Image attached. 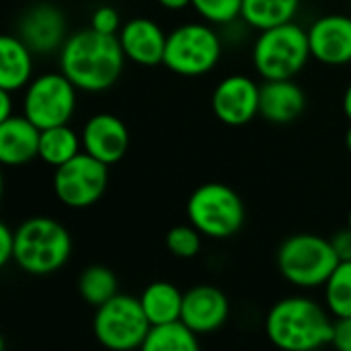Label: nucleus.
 <instances>
[{
    "mask_svg": "<svg viewBox=\"0 0 351 351\" xmlns=\"http://www.w3.org/2000/svg\"><path fill=\"white\" fill-rule=\"evenodd\" d=\"M300 0H243V19L263 31L290 23L298 12Z\"/></svg>",
    "mask_w": 351,
    "mask_h": 351,
    "instance_id": "nucleus-22",
    "label": "nucleus"
},
{
    "mask_svg": "<svg viewBox=\"0 0 351 351\" xmlns=\"http://www.w3.org/2000/svg\"><path fill=\"white\" fill-rule=\"evenodd\" d=\"M183 296L177 286L171 282H154L150 284L142 296V308L150 321V325H162L171 321H179L183 313Z\"/></svg>",
    "mask_w": 351,
    "mask_h": 351,
    "instance_id": "nucleus-20",
    "label": "nucleus"
},
{
    "mask_svg": "<svg viewBox=\"0 0 351 351\" xmlns=\"http://www.w3.org/2000/svg\"><path fill=\"white\" fill-rule=\"evenodd\" d=\"M191 6L208 23L224 25L243 16V0H191Z\"/></svg>",
    "mask_w": 351,
    "mask_h": 351,
    "instance_id": "nucleus-27",
    "label": "nucleus"
},
{
    "mask_svg": "<svg viewBox=\"0 0 351 351\" xmlns=\"http://www.w3.org/2000/svg\"><path fill=\"white\" fill-rule=\"evenodd\" d=\"M311 56L308 31L292 21L263 29L253 45V66L263 80L294 78Z\"/></svg>",
    "mask_w": 351,
    "mask_h": 351,
    "instance_id": "nucleus-4",
    "label": "nucleus"
},
{
    "mask_svg": "<svg viewBox=\"0 0 351 351\" xmlns=\"http://www.w3.org/2000/svg\"><path fill=\"white\" fill-rule=\"evenodd\" d=\"M306 107V97L302 88L292 80H265L259 90V115L274 123L286 125L300 117Z\"/></svg>",
    "mask_w": 351,
    "mask_h": 351,
    "instance_id": "nucleus-16",
    "label": "nucleus"
},
{
    "mask_svg": "<svg viewBox=\"0 0 351 351\" xmlns=\"http://www.w3.org/2000/svg\"><path fill=\"white\" fill-rule=\"evenodd\" d=\"M19 37L37 53L51 51L66 41V19L62 10L51 4L33 6L21 21Z\"/></svg>",
    "mask_w": 351,
    "mask_h": 351,
    "instance_id": "nucleus-17",
    "label": "nucleus"
},
{
    "mask_svg": "<svg viewBox=\"0 0 351 351\" xmlns=\"http://www.w3.org/2000/svg\"><path fill=\"white\" fill-rule=\"evenodd\" d=\"M259 90L261 84L249 76H226L214 88L212 111L224 125H247L255 115H259Z\"/></svg>",
    "mask_w": 351,
    "mask_h": 351,
    "instance_id": "nucleus-11",
    "label": "nucleus"
},
{
    "mask_svg": "<svg viewBox=\"0 0 351 351\" xmlns=\"http://www.w3.org/2000/svg\"><path fill=\"white\" fill-rule=\"evenodd\" d=\"M230 315V302L222 290L214 286H195L183 296L181 319L197 333L218 331Z\"/></svg>",
    "mask_w": 351,
    "mask_h": 351,
    "instance_id": "nucleus-14",
    "label": "nucleus"
},
{
    "mask_svg": "<svg viewBox=\"0 0 351 351\" xmlns=\"http://www.w3.org/2000/svg\"><path fill=\"white\" fill-rule=\"evenodd\" d=\"M308 41L315 60L329 66L351 64V16L327 14L317 19L308 29Z\"/></svg>",
    "mask_w": 351,
    "mask_h": 351,
    "instance_id": "nucleus-13",
    "label": "nucleus"
},
{
    "mask_svg": "<svg viewBox=\"0 0 351 351\" xmlns=\"http://www.w3.org/2000/svg\"><path fill=\"white\" fill-rule=\"evenodd\" d=\"M220 56L216 31L204 23H187L167 35L162 64L179 76H202L218 64Z\"/></svg>",
    "mask_w": 351,
    "mask_h": 351,
    "instance_id": "nucleus-8",
    "label": "nucleus"
},
{
    "mask_svg": "<svg viewBox=\"0 0 351 351\" xmlns=\"http://www.w3.org/2000/svg\"><path fill=\"white\" fill-rule=\"evenodd\" d=\"M90 27L107 33V35H117L121 29V21H119V12L111 6H101L93 12L90 16Z\"/></svg>",
    "mask_w": 351,
    "mask_h": 351,
    "instance_id": "nucleus-28",
    "label": "nucleus"
},
{
    "mask_svg": "<svg viewBox=\"0 0 351 351\" xmlns=\"http://www.w3.org/2000/svg\"><path fill=\"white\" fill-rule=\"evenodd\" d=\"M82 138L76 136L74 130L64 125H53L47 130H41V140H39V158L51 167H60L74 158L80 152Z\"/></svg>",
    "mask_w": 351,
    "mask_h": 351,
    "instance_id": "nucleus-23",
    "label": "nucleus"
},
{
    "mask_svg": "<svg viewBox=\"0 0 351 351\" xmlns=\"http://www.w3.org/2000/svg\"><path fill=\"white\" fill-rule=\"evenodd\" d=\"M117 37H119L125 58H130L132 62L140 66L162 64L167 35L160 29V25L154 23L152 19H146V16L130 19L128 23L121 25Z\"/></svg>",
    "mask_w": 351,
    "mask_h": 351,
    "instance_id": "nucleus-15",
    "label": "nucleus"
},
{
    "mask_svg": "<svg viewBox=\"0 0 351 351\" xmlns=\"http://www.w3.org/2000/svg\"><path fill=\"white\" fill-rule=\"evenodd\" d=\"M12 117V99H10V90L0 88V121Z\"/></svg>",
    "mask_w": 351,
    "mask_h": 351,
    "instance_id": "nucleus-32",
    "label": "nucleus"
},
{
    "mask_svg": "<svg viewBox=\"0 0 351 351\" xmlns=\"http://www.w3.org/2000/svg\"><path fill=\"white\" fill-rule=\"evenodd\" d=\"M348 226H350V228H351V212H350V220H348Z\"/></svg>",
    "mask_w": 351,
    "mask_h": 351,
    "instance_id": "nucleus-36",
    "label": "nucleus"
},
{
    "mask_svg": "<svg viewBox=\"0 0 351 351\" xmlns=\"http://www.w3.org/2000/svg\"><path fill=\"white\" fill-rule=\"evenodd\" d=\"M150 321L142 308L140 298L117 294L105 304H101L93 319V333L97 341L113 351H130L142 348Z\"/></svg>",
    "mask_w": 351,
    "mask_h": 351,
    "instance_id": "nucleus-7",
    "label": "nucleus"
},
{
    "mask_svg": "<svg viewBox=\"0 0 351 351\" xmlns=\"http://www.w3.org/2000/svg\"><path fill=\"white\" fill-rule=\"evenodd\" d=\"M80 138L84 152H88L90 156L99 158L105 165L119 162L130 148V132L125 123L111 113L93 115L84 123Z\"/></svg>",
    "mask_w": 351,
    "mask_h": 351,
    "instance_id": "nucleus-12",
    "label": "nucleus"
},
{
    "mask_svg": "<svg viewBox=\"0 0 351 351\" xmlns=\"http://www.w3.org/2000/svg\"><path fill=\"white\" fill-rule=\"evenodd\" d=\"M202 237L204 234L191 222L189 224H179V226L169 230L167 247L179 259H193L202 249Z\"/></svg>",
    "mask_w": 351,
    "mask_h": 351,
    "instance_id": "nucleus-26",
    "label": "nucleus"
},
{
    "mask_svg": "<svg viewBox=\"0 0 351 351\" xmlns=\"http://www.w3.org/2000/svg\"><path fill=\"white\" fill-rule=\"evenodd\" d=\"M339 257L331 245V239L319 234H294L288 237L278 249V267L286 282L298 288H319L325 286Z\"/></svg>",
    "mask_w": 351,
    "mask_h": 351,
    "instance_id": "nucleus-5",
    "label": "nucleus"
},
{
    "mask_svg": "<svg viewBox=\"0 0 351 351\" xmlns=\"http://www.w3.org/2000/svg\"><path fill=\"white\" fill-rule=\"evenodd\" d=\"M331 346L339 351H351V317H341L333 323Z\"/></svg>",
    "mask_w": 351,
    "mask_h": 351,
    "instance_id": "nucleus-29",
    "label": "nucleus"
},
{
    "mask_svg": "<svg viewBox=\"0 0 351 351\" xmlns=\"http://www.w3.org/2000/svg\"><path fill=\"white\" fill-rule=\"evenodd\" d=\"M123 47L117 35L84 29L70 35L60 53V70L78 90L101 93L111 88L123 70Z\"/></svg>",
    "mask_w": 351,
    "mask_h": 351,
    "instance_id": "nucleus-1",
    "label": "nucleus"
},
{
    "mask_svg": "<svg viewBox=\"0 0 351 351\" xmlns=\"http://www.w3.org/2000/svg\"><path fill=\"white\" fill-rule=\"evenodd\" d=\"M33 72V49L16 35L0 37V88H27Z\"/></svg>",
    "mask_w": 351,
    "mask_h": 351,
    "instance_id": "nucleus-19",
    "label": "nucleus"
},
{
    "mask_svg": "<svg viewBox=\"0 0 351 351\" xmlns=\"http://www.w3.org/2000/svg\"><path fill=\"white\" fill-rule=\"evenodd\" d=\"M325 304L335 319L351 317V261H339L327 280Z\"/></svg>",
    "mask_w": 351,
    "mask_h": 351,
    "instance_id": "nucleus-25",
    "label": "nucleus"
},
{
    "mask_svg": "<svg viewBox=\"0 0 351 351\" xmlns=\"http://www.w3.org/2000/svg\"><path fill=\"white\" fill-rule=\"evenodd\" d=\"M189 222L210 239H228L245 222V204L234 189L224 183L197 187L187 202Z\"/></svg>",
    "mask_w": 351,
    "mask_h": 351,
    "instance_id": "nucleus-6",
    "label": "nucleus"
},
{
    "mask_svg": "<svg viewBox=\"0 0 351 351\" xmlns=\"http://www.w3.org/2000/svg\"><path fill=\"white\" fill-rule=\"evenodd\" d=\"M10 259H14V230L0 224V265H6Z\"/></svg>",
    "mask_w": 351,
    "mask_h": 351,
    "instance_id": "nucleus-31",
    "label": "nucleus"
},
{
    "mask_svg": "<svg viewBox=\"0 0 351 351\" xmlns=\"http://www.w3.org/2000/svg\"><path fill=\"white\" fill-rule=\"evenodd\" d=\"M41 130L25 115L0 121V160L10 167L25 165L39 156Z\"/></svg>",
    "mask_w": 351,
    "mask_h": 351,
    "instance_id": "nucleus-18",
    "label": "nucleus"
},
{
    "mask_svg": "<svg viewBox=\"0 0 351 351\" xmlns=\"http://www.w3.org/2000/svg\"><path fill=\"white\" fill-rule=\"evenodd\" d=\"M78 294L86 304L99 308L113 296H117V278L105 265H90L78 278Z\"/></svg>",
    "mask_w": 351,
    "mask_h": 351,
    "instance_id": "nucleus-24",
    "label": "nucleus"
},
{
    "mask_svg": "<svg viewBox=\"0 0 351 351\" xmlns=\"http://www.w3.org/2000/svg\"><path fill=\"white\" fill-rule=\"evenodd\" d=\"M343 111H346L348 119H350V121H351V84H350V86H348L346 95H343Z\"/></svg>",
    "mask_w": 351,
    "mask_h": 351,
    "instance_id": "nucleus-34",
    "label": "nucleus"
},
{
    "mask_svg": "<svg viewBox=\"0 0 351 351\" xmlns=\"http://www.w3.org/2000/svg\"><path fill=\"white\" fill-rule=\"evenodd\" d=\"M333 323L327 311L306 296H290L271 306L265 335L286 351H313L331 343Z\"/></svg>",
    "mask_w": 351,
    "mask_h": 351,
    "instance_id": "nucleus-2",
    "label": "nucleus"
},
{
    "mask_svg": "<svg viewBox=\"0 0 351 351\" xmlns=\"http://www.w3.org/2000/svg\"><path fill=\"white\" fill-rule=\"evenodd\" d=\"M70 232L53 218L35 216L14 230V261L25 274L49 276L70 259Z\"/></svg>",
    "mask_w": 351,
    "mask_h": 351,
    "instance_id": "nucleus-3",
    "label": "nucleus"
},
{
    "mask_svg": "<svg viewBox=\"0 0 351 351\" xmlns=\"http://www.w3.org/2000/svg\"><path fill=\"white\" fill-rule=\"evenodd\" d=\"M76 107V86L60 72H49L33 78L23 97V115L39 130L64 125L70 121Z\"/></svg>",
    "mask_w": 351,
    "mask_h": 351,
    "instance_id": "nucleus-9",
    "label": "nucleus"
},
{
    "mask_svg": "<svg viewBox=\"0 0 351 351\" xmlns=\"http://www.w3.org/2000/svg\"><path fill=\"white\" fill-rule=\"evenodd\" d=\"M350 2H351V0H350Z\"/></svg>",
    "mask_w": 351,
    "mask_h": 351,
    "instance_id": "nucleus-37",
    "label": "nucleus"
},
{
    "mask_svg": "<svg viewBox=\"0 0 351 351\" xmlns=\"http://www.w3.org/2000/svg\"><path fill=\"white\" fill-rule=\"evenodd\" d=\"M158 4L169 10H183V8L191 6V0H158Z\"/></svg>",
    "mask_w": 351,
    "mask_h": 351,
    "instance_id": "nucleus-33",
    "label": "nucleus"
},
{
    "mask_svg": "<svg viewBox=\"0 0 351 351\" xmlns=\"http://www.w3.org/2000/svg\"><path fill=\"white\" fill-rule=\"evenodd\" d=\"M107 167L109 165L101 162L88 152H78L68 162L56 167L53 191L58 199L76 210L97 204L107 189Z\"/></svg>",
    "mask_w": 351,
    "mask_h": 351,
    "instance_id": "nucleus-10",
    "label": "nucleus"
},
{
    "mask_svg": "<svg viewBox=\"0 0 351 351\" xmlns=\"http://www.w3.org/2000/svg\"><path fill=\"white\" fill-rule=\"evenodd\" d=\"M144 351H197V333L183 321H171L162 325H152L148 337L142 346Z\"/></svg>",
    "mask_w": 351,
    "mask_h": 351,
    "instance_id": "nucleus-21",
    "label": "nucleus"
},
{
    "mask_svg": "<svg viewBox=\"0 0 351 351\" xmlns=\"http://www.w3.org/2000/svg\"><path fill=\"white\" fill-rule=\"evenodd\" d=\"M331 245L339 257V261H351V228H343V230H337L333 237H331Z\"/></svg>",
    "mask_w": 351,
    "mask_h": 351,
    "instance_id": "nucleus-30",
    "label": "nucleus"
},
{
    "mask_svg": "<svg viewBox=\"0 0 351 351\" xmlns=\"http://www.w3.org/2000/svg\"><path fill=\"white\" fill-rule=\"evenodd\" d=\"M346 146H348V150H350L351 154V125L350 130H348V134H346Z\"/></svg>",
    "mask_w": 351,
    "mask_h": 351,
    "instance_id": "nucleus-35",
    "label": "nucleus"
}]
</instances>
